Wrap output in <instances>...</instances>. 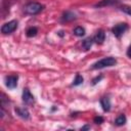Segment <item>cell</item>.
Here are the masks:
<instances>
[{"mask_svg": "<svg viewBox=\"0 0 131 131\" xmlns=\"http://www.w3.org/2000/svg\"><path fill=\"white\" fill-rule=\"evenodd\" d=\"M117 63V60L115 57H104L98 61H96L93 66L92 69H103L107 67H113Z\"/></svg>", "mask_w": 131, "mask_h": 131, "instance_id": "6da1fadb", "label": "cell"}, {"mask_svg": "<svg viewBox=\"0 0 131 131\" xmlns=\"http://www.w3.org/2000/svg\"><path fill=\"white\" fill-rule=\"evenodd\" d=\"M42 9H43V5L40 4V3H38V2H31V3L27 4L26 7H25L26 13L31 14V15H34V14L39 13Z\"/></svg>", "mask_w": 131, "mask_h": 131, "instance_id": "7a4b0ae2", "label": "cell"}, {"mask_svg": "<svg viewBox=\"0 0 131 131\" xmlns=\"http://www.w3.org/2000/svg\"><path fill=\"white\" fill-rule=\"evenodd\" d=\"M17 28V21L16 20H10L8 23H5L1 27V33L2 34H10L13 31H15Z\"/></svg>", "mask_w": 131, "mask_h": 131, "instance_id": "3957f363", "label": "cell"}, {"mask_svg": "<svg viewBox=\"0 0 131 131\" xmlns=\"http://www.w3.org/2000/svg\"><path fill=\"white\" fill-rule=\"evenodd\" d=\"M127 30H128V25L125 24V23H121V24L116 25V26L112 29V32H113V34H114L117 38H120Z\"/></svg>", "mask_w": 131, "mask_h": 131, "instance_id": "277c9868", "label": "cell"}, {"mask_svg": "<svg viewBox=\"0 0 131 131\" xmlns=\"http://www.w3.org/2000/svg\"><path fill=\"white\" fill-rule=\"evenodd\" d=\"M17 80H18V77L17 75H10V76H7L6 79H5V84L8 88L10 89H13L16 87L17 85Z\"/></svg>", "mask_w": 131, "mask_h": 131, "instance_id": "5b68a950", "label": "cell"}, {"mask_svg": "<svg viewBox=\"0 0 131 131\" xmlns=\"http://www.w3.org/2000/svg\"><path fill=\"white\" fill-rule=\"evenodd\" d=\"M23 101L26 103V104H31L34 102V96L32 95V93L30 92L29 89H24V92H23Z\"/></svg>", "mask_w": 131, "mask_h": 131, "instance_id": "8992f818", "label": "cell"}, {"mask_svg": "<svg viewBox=\"0 0 131 131\" xmlns=\"http://www.w3.org/2000/svg\"><path fill=\"white\" fill-rule=\"evenodd\" d=\"M15 113H16L20 118H23V119H25V120L29 119V117H30L29 111H28L27 108H25V107H15Z\"/></svg>", "mask_w": 131, "mask_h": 131, "instance_id": "52a82bcc", "label": "cell"}, {"mask_svg": "<svg viewBox=\"0 0 131 131\" xmlns=\"http://www.w3.org/2000/svg\"><path fill=\"white\" fill-rule=\"evenodd\" d=\"M104 38H105V34H104V32H103L102 30H99V31L95 34L93 40H94L96 43H98V44H102L103 41H104Z\"/></svg>", "mask_w": 131, "mask_h": 131, "instance_id": "ba28073f", "label": "cell"}, {"mask_svg": "<svg viewBox=\"0 0 131 131\" xmlns=\"http://www.w3.org/2000/svg\"><path fill=\"white\" fill-rule=\"evenodd\" d=\"M100 104L104 112H108L111 110V101H110L108 97H102L100 99Z\"/></svg>", "mask_w": 131, "mask_h": 131, "instance_id": "9c48e42d", "label": "cell"}, {"mask_svg": "<svg viewBox=\"0 0 131 131\" xmlns=\"http://www.w3.org/2000/svg\"><path fill=\"white\" fill-rule=\"evenodd\" d=\"M119 2V0H101L100 2H98L95 6L96 7H102V6H110V5H114L117 4Z\"/></svg>", "mask_w": 131, "mask_h": 131, "instance_id": "30bf717a", "label": "cell"}, {"mask_svg": "<svg viewBox=\"0 0 131 131\" xmlns=\"http://www.w3.org/2000/svg\"><path fill=\"white\" fill-rule=\"evenodd\" d=\"M75 18H76L75 13H73V12H71V11H67V12L63 13V15H62V17H61V20H62V21H71V20H73V19H75Z\"/></svg>", "mask_w": 131, "mask_h": 131, "instance_id": "8fae6325", "label": "cell"}, {"mask_svg": "<svg viewBox=\"0 0 131 131\" xmlns=\"http://www.w3.org/2000/svg\"><path fill=\"white\" fill-rule=\"evenodd\" d=\"M92 43H93V39L92 38H86L83 42H82V46L85 50H88L90 49V47L92 46Z\"/></svg>", "mask_w": 131, "mask_h": 131, "instance_id": "7c38bea8", "label": "cell"}, {"mask_svg": "<svg viewBox=\"0 0 131 131\" xmlns=\"http://www.w3.org/2000/svg\"><path fill=\"white\" fill-rule=\"evenodd\" d=\"M115 123H116L117 126H122V125H124V124L126 123V117H125V115L122 114V115L118 116L117 119H116V121H115Z\"/></svg>", "mask_w": 131, "mask_h": 131, "instance_id": "4fadbf2b", "label": "cell"}, {"mask_svg": "<svg viewBox=\"0 0 131 131\" xmlns=\"http://www.w3.org/2000/svg\"><path fill=\"white\" fill-rule=\"evenodd\" d=\"M37 33H38V29L35 27H31L27 30V36L28 37H34L37 35Z\"/></svg>", "mask_w": 131, "mask_h": 131, "instance_id": "5bb4252c", "label": "cell"}, {"mask_svg": "<svg viewBox=\"0 0 131 131\" xmlns=\"http://www.w3.org/2000/svg\"><path fill=\"white\" fill-rule=\"evenodd\" d=\"M74 34H75L76 36H78V37H82V36L85 34V30H84V28H82V27H76V28L74 29Z\"/></svg>", "mask_w": 131, "mask_h": 131, "instance_id": "9a60e30c", "label": "cell"}, {"mask_svg": "<svg viewBox=\"0 0 131 131\" xmlns=\"http://www.w3.org/2000/svg\"><path fill=\"white\" fill-rule=\"evenodd\" d=\"M82 82H83V77H82L81 75L77 74V75H76V78H75V80H74V82H73V85H74V86H78V85L82 84Z\"/></svg>", "mask_w": 131, "mask_h": 131, "instance_id": "2e32d148", "label": "cell"}, {"mask_svg": "<svg viewBox=\"0 0 131 131\" xmlns=\"http://www.w3.org/2000/svg\"><path fill=\"white\" fill-rule=\"evenodd\" d=\"M121 10H122L123 12H125L126 14H128V15H130V16H131V6L123 5V6L121 7Z\"/></svg>", "mask_w": 131, "mask_h": 131, "instance_id": "e0dca14e", "label": "cell"}, {"mask_svg": "<svg viewBox=\"0 0 131 131\" xmlns=\"http://www.w3.org/2000/svg\"><path fill=\"white\" fill-rule=\"evenodd\" d=\"M94 122H95L96 124H101V123L103 122V119H102L101 117H95V118H94Z\"/></svg>", "mask_w": 131, "mask_h": 131, "instance_id": "ac0fdd59", "label": "cell"}, {"mask_svg": "<svg viewBox=\"0 0 131 131\" xmlns=\"http://www.w3.org/2000/svg\"><path fill=\"white\" fill-rule=\"evenodd\" d=\"M101 78H102L101 76H99V77H97V78H95V79L93 80V84H96V83H97V81H99V80H100Z\"/></svg>", "mask_w": 131, "mask_h": 131, "instance_id": "d6986e66", "label": "cell"}, {"mask_svg": "<svg viewBox=\"0 0 131 131\" xmlns=\"http://www.w3.org/2000/svg\"><path fill=\"white\" fill-rule=\"evenodd\" d=\"M127 55H128V57H130L131 58V46L128 48V50H127Z\"/></svg>", "mask_w": 131, "mask_h": 131, "instance_id": "ffe728a7", "label": "cell"}]
</instances>
